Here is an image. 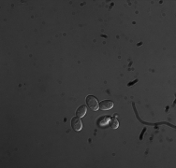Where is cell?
I'll return each instance as SVG.
<instances>
[{"mask_svg": "<svg viewBox=\"0 0 176 168\" xmlns=\"http://www.w3.org/2000/svg\"><path fill=\"white\" fill-rule=\"evenodd\" d=\"M86 104H87V106L89 107L90 109L96 111L99 108V105H98V99L93 96V95H88L86 97Z\"/></svg>", "mask_w": 176, "mask_h": 168, "instance_id": "6da1fadb", "label": "cell"}, {"mask_svg": "<svg viewBox=\"0 0 176 168\" xmlns=\"http://www.w3.org/2000/svg\"><path fill=\"white\" fill-rule=\"evenodd\" d=\"M71 126H72V128L75 131H81L82 128V121L78 117L72 118V120H71Z\"/></svg>", "mask_w": 176, "mask_h": 168, "instance_id": "7a4b0ae2", "label": "cell"}, {"mask_svg": "<svg viewBox=\"0 0 176 168\" xmlns=\"http://www.w3.org/2000/svg\"><path fill=\"white\" fill-rule=\"evenodd\" d=\"M113 103L111 100H104L99 104V108L101 110H109L113 108Z\"/></svg>", "mask_w": 176, "mask_h": 168, "instance_id": "3957f363", "label": "cell"}, {"mask_svg": "<svg viewBox=\"0 0 176 168\" xmlns=\"http://www.w3.org/2000/svg\"><path fill=\"white\" fill-rule=\"evenodd\" d=\"M86 110H87L86 106H79L78 109H77V111H76V115H77V117H78V118H82V117H83V116L86 114Z\"/></svg>", "mask_w": 176, "mask_h": 168, "instance_id": "277c9868", "label": "cell"}, {"mask_svg": "<svg viewBox=\"0 0 176 168\" xmlns=\"http://www.w3.org/2000/svg\"><path fill=\"white\" fill-rule=\"evenodd\" d=\"M115 118H116V116H115L113 119H111V120H110V124H111L112 128H113V129H116V128L118 127V121H117V120H116Z\"/></svg>", "mask_w": 176, "mask_h": 168, "instance_id": "5b68a950", "label": "cell"}]
</instances>
